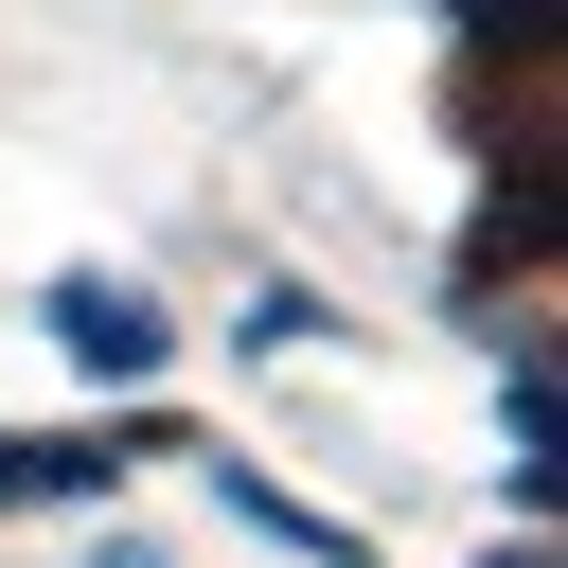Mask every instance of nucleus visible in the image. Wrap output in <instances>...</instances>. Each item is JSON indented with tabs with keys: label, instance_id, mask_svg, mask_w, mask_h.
Wrapping results in <instances>:
<instances>
[{
	"label": "nucleus",
	"instance_id": "obj_2",
	"mask_svg": "<svg viewBox=\"0 0 568 568\" xmlns=\"http://www.w3.org/2000/svg\"><path fill=\"white\" fill-rule=\"evenodd\" d=\"M231 515H248V532H284V550H320V568H355V532H337V515H302V497H266V479H231Z\"/></svg>",
	"mask_w": 568,
	"mask_h": 568
},
{
	"label": "nucleus",
	"instance_id": "obj_1",
	"mask_svg": "<svg viewBox=\"0 0 568 568\" xmlns=\"http://www.w3.org/2000/svg\"><path fill=\"white\" fill-rule=\"evenodd\" d=\"M160 337H178V320H160L142 284H53V355H89V373H160Z\"/></svg>",
	"mask_w": 568,
	"mask_h": 568
},
{
	"label": "nucleus",
	"instance_id": "obj_4",
	"mask_svg": "<svg viewBox=\"0 0 568 568\" xmlns=\"http://www.w3.org/2000/svg\"><path fill=\"white\" fill-rule=\"evenodd\" d=\"M106 568H142V550H106Z\"/></svg>",
	"mask_w": 568,
	"mask_h": 568
},
{
	"label": "nucleus",
	"instance_id": "obj_3",
	"mask_svg": "<svg viewBox=\"0 0 568 568\" xmlns=\"http://www.w3.org/2000/svg\"><path fill=\"white\" fill-rule=\"evenodd\" d=\"M106 444H0V497H89Z\"/></svg>",
	"mask_w": 568,
	"mask_h": 568
}]
</instances>
